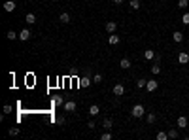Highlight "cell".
Segmentation results:
<instances>
[{"label":"cell","instance_id":"1","mask_svg":"<svg viewBox=\"0 0 189 140\" xmlns=\"http://www.w3.org/2000/svg\"><path fill=\"white\" fill-rule=\"evenodd\" d=\"M131 114H132V117H142V116L146 114V108L142 106V104H136V106H132Z\"/></svg>","mask_w":189,"mask_h":140},{"label":"cell","instance_id":"2","mask_svg":"<svg viewBox=\"0 0 189 140\" xmlns=\"http://www.w3.org/2000/svg\"><path fill=\"white\" fill-rule=\"evenodd\" d=\"M178 63H180V65H187L189 63V53H185V51L178 53Z\"/></svg>","mask_w":189,"mask_h":140},{"label":"cell","instance_id":"3","mask_svg":"<svg viewBox=\"0 0 189 140\" xmlns=\"http://www.w3.org/2000/svg\"><path fill=\"white\" fill-rule=\"evenodd\" d=\"M157 87H159V84H157L155 80H147V84H146V89L150 91V93H153V91H157Z\"/></svg>","mask_w":189,"mask_h":140},{"label":"cell","instance_id":"4","mask_svg":"<svg viewBox=\"0 0 189 140\" xmlns=\"http://www.w3.org/2000/svg\"><path fill=\"white\" fill-rule=\"evenodd\" d=\"M63 108H64V112H74L76 110V102L74 100H66L63 104Z\"/></svg>","mask_w":189,"mask_h":140},{"label":"cell","instance_id":"5","mask_svg":"<svg viewBox=\"0 0 189 140\" xmlns=\"http://www.w3.org/2000/svg\"><path fill=\"white\" fill-rule=\"evenodd\" d=\"M115 30H117V23H115V21H108V23H106V32L114 34Z\"/></svg>","mask_w":189,"mask_h":140},{"label":"cell","instance_id":"6","mask_svg":"<svg viewBox=\"0 0 189 140\" xmlns=\"http://www.w3.org/2000/svg\"><path fill=\"white\" fill-rule=\"evenodd\" d=\"M30 36H32V34H30V30H28V29H23L21 32H19V40H23V42H27V40L30 38Z\"/></svg>","mask_w":189,"mask_h":140},{"label":"cell","instance_id":"7","mask_svg":"<svg viewBox=\"0 0 189 140\" xmlns=\"http://www.w3.org/2000/svg\"><path fill=\"white\" fill-rule=\"evenodd\" d=\"M123 93H125V87L121 85V84H115V85H114V95H115V97H121Z\"/></svg>","mask_w":189,"mask_h":140},{"label":"cell","instance_id":"8","mask_svg":"<svg viewBox=\"0 0 189 140\" xmlns=\"http://www.w3.org/2000/svg\"><path fill=\"white\" fill-rule=\"evenodd\" d=\"M91 84H93V80H89L87 76H85V78H81V80H80V87H81V89H85V87H89Z\"/></svg>","mask_w":189,"mask_h":140},{"label":"cell","instance_id":"9","mask_svg":"<svg viewBox=\"0 0 189 140\" xmlns=\"http://www.w3.org/2000/svg\"><path fill=\"white\" fill-rule=\"evenodd\" d=\"M4 10H6V12H13V10H15V2H13V0H6V2H4Z\"/></svg>","mask_w":189,"mask_h":140},{"label":"cell","instance_id":"10","mask_svg":"<svg viewBox=\"0 0 189 140\" xmlns=\"http://www.w3.org/2000/svg\"><path fill=\"white\" fill-rule=\"evenodd\" d=\"M185 127H187V117L180 116V117H178V129H185Z\"/></svg>","mask_w":189,"mask_h":140},{"label":"cell","instance_id":"11","mask_svg":"<svg viewBox=\"0 0 189 140\" xmlns=\"http://www.w3.org/2000/svg\"><path fill=\"white\" fill-rule=\"evenodd\" d=\"M155 55H157V53H155L153 49H146V51H144V59H146V61H151V59H155Z\"/></svg>","mask_w":189,"mask_h":140},{"label":"cell","instance_id":"12","mask_svg":"<svg viewBox=\"0 0 189 140\" xmlns=\"http://www.w3.org/2000/svg\"><path fill=\"white\" fill-rule=\"evenodd\" d=\"M25 21H27V25H34V23H36V15H34V13H27Z\"/></svg>","mask_w":189,"mask_h":140},{"label":"cell","instance_id":"13","mask_svg":"<svg viewBox=\"0 0 189 140\" xmlns=\"http://www.w3.org/2000/svg\"><path fill=\"white\" fill-rule=\"evenodd\" d=\"M172 40H174V42H176V44H180V42H182V40H183V34L180 32V30H176V32H174V34H172Z\"/></svg>","mask_w":189,"mask_h":140},{"label":"cell","instance_id":"14","mask_svg":"<svg viewBox=\"0 0 189 140\" xmlns=\"http://www.w3.org/2000/svg\"><path fill=\"white\" fill-rule=\"evenodd\" d=\"M119 66H121V68H123V70L131 68V61H129V59H127V57H125V59H121V61H119Z\"/></svg>","mask_w":189,"mask_h":140},{"label":"cell","instance_id":"15","mask_svg":"<svg viewBox=\"0 0 189 140\" xmlns=\"http://www.w3.org/2000/svg\"><path fill=\"white\" fill-rule=\"evenodd\" d=\"M108 42H110L112 45H117V44H119V36H117L115 32H114V34H110V38H108Z\"/></svg>","mask_w":189,"mask_h":140},{"label":"cell","instance_id":"16","mask_svg":"<svg viewBox=\"0 0 189 140\" xmlns=\"http://www.w3.org/2000/svg\"><path fill=\"white\" fill-rule=\"evenodd\" d=\"M89 114H91V116H99V114H100V108L96 106V104H91V106H89Z\"/></svg>","mask_w":189,"mask_h":140},{"label":"cell","instance_id":"17","mask_svg":"<svg viewBox=\"0 0 189 140\" xmlns=\"http://www.w3.org/2000/svg\"><path fill=\"white\" fill-rule=\"evenodd\" d=\"M59 21H61V23H64V25H66V23H70V13H66V12H64V13H61Z\"/></svg>","mask_w":189,"mask_h":140},{"label":"cell","instance_id":"18","mask_svg":"<svg viewBox=\"0 0 189 140\" xmlns=\"http://www.w3.org/2000/svg\"><path fill=\"white\" fill-rule=\"evenodd\" d=\"M6 38H8V40H12V42H13V40H17V38H19V34L15 32V30H8Z\"/></svg>","mask_w":189,"mask_h":140},{"label":"cell","instance_id":"19","mask_svg":"<svg viewBox=\"0 0 189 140\" xmlns=\"http://www.w3.org/2000/svg\"><path fill=\"white\" fill-rule=\"evenodd\" d=\"M64 102H66V100H64L63 97H55V98H53V104H55V106H63Z\"/></svg>","mask_w":189,"mask_h":140},{"label":"cell","instance_id":"20","mask_svg":"<svg viewBox=\"0 0 189 140\" xmlns=\"http://www.w3.org/2000/svg\"><path fill=\"white\" fill-rule=\"evenodd\" d=\"M102 127H104L106 131H110V129L114 127V123H112V119H104V123H102Z\"/></svg>","mask_w":189,"mask_h":140},{"label":"cell","instance_id":"21","mask_svg":"<svg viewBox=\"0 0 189 140\" xmlns=\"http://www.w3.org/2000/svg\"><path fill=\"white\" fill-rule=\"evenodd\" d=\"M131 10H140V0H131Z\"/></svg>","mask_w":189,"mask_h":140},{"label":"cell","instance_id":"22","mask_svg":"<svg viewBox=\"0 0 189 140\" xmlns=\"http://www.w3.org/2000/svg\"><path fill=\"white\" fill-rule=\"evenodd\" d=\"M147 84V80H144V78H140V80H136V87H140V89H144Z\"/></svg>","mask_w":189,"mask_h":140},{"label":"cell","instance_id":"23","mask_svg":"<svg viewBox=\"0 0 189 140\" xmlns=\"http://www.w3.org/2000/svg\"><path fill=\"white\" fill-rule=\"evenodd\" d=\"M166 138H168V133H165V131L157 133V140H166Z\"/></svg>","mask_w":189,"mask_h":140},{"label":"cell","instance_id":"24","mask_svg":"<svg viewBox=\"0 0 189 140\" xmlns=\"http://www.w3.org/2000/svg\"><path fill=\"white\" fill-rule=\"evenodd\" d=\"M187 4H189L187 0H178V8H180V10H185V8H187Z\"/></svg>","mask_w":189,"mask_h":140},{"label":"cell","instance_id":"25","mask_svg":"<svg viewBox=\"0 0 189 140\" xmlns=\"http://www.w3.org/2000/svg\"><path fill=\"white\" fill-rule=\"evenodd\" d=\"M155 119H157L155 114H147V123H150V125H151V123H155Z\"/></svg>","mask_w":189,"mask_h":140},{"label":"cell","instance_id":"26","mask_svg":"<svg viewBox=\"0 0 189 140\" xmlns=\"http://www.w3.org/2000/svg\"><path fill=\"white\" fill-rule=\"evenodd\" d=\"M19 133H21V131H19V127H12V129H9V134H12V136H17Z\"/></svg>","mask_w":189,"mask_h":140},{"label":"cell","instance_id":"27","mask_svg":"<svg viewBox=\"0 0 189 140\" xmlns=\"http://www.w3.org/2000/svg\"><path fill=\"white\" fill-rule=\"evenodd\" d=\"M168 138H178V131H176V129H170V131H168Z\"/></svg>","mask_w":189,"mask_h":140},{"label":"cell","instance_id":"28","mask_svg":"<svg viewBox=\"0 0 189 140\" xmlns=\"http://www.w3.org/2000/svg\"><path fill=\"white\" fill-rule=\"evenodd\" d=\"M93 84H102V76L100 74H95L93 76Z\"/></svg>","mask_w":189,"mask_h":140},{"label":"cell","instance_id":"29","mask_svg":"<svg viewBox=\"0 0 189 140\" xmlns=\"http://www.w3.org/2000/svg\"><path fill=\"white\" fill-rule=\"evenodd\" d=\"M182 23L183 25H189V13H183L182 15Z\"/></svg>","mask_w":189,"mask_h":140},{"label":"cell","instance_id":"30","mask_svg":"<svg viewBox=\"0 0 189 140\" xmlns=\"http://www.w3.org/2000/svg\"><path fill=\"white\" fill-rule=\"evenodd\" d=\"M100 140H112V134H110V133H104V134L100 136Z\"/></svg>","mask_w":189,"mask_h":140},{"label":"cell","instance_id":"31","mask_svg":"<svg viewBox=\"0 0 189 140\" xmlns=\"http://www.w3.org/2000/svg\"><path fill=\"white\" fill-rule=\"evenodd\" d=\"M4 114H12V106H9V104L4 106Z\"/></svg>","mask_w":189,"mask_h":140},{"label":"cell","instance_id":"32","mask_svg":"<svg viewBox=\"0 0 189 140\" xmlns=\"http://www.w3.org/2000/svg\"><path fill=\"white\" fill-rule=\"evenodd\" d=\"M57 123H59V125H63V123H64V116H59L57 117Z\"/></svg>","mask_w":189,"mask_h":140},{"label":"cell","instance_id":"33","mask_svg":"<svg viewBox=\"0 0 189 140\" xmlns=\"http://www.w3.org/2000/svg\"><path fill=\"white\" fill-rule=\"evenodd\" d=\"M87 127H89V129H95L96 125H95V121H89V123H87Z\"/></svg>","mask_w":189,"mask_h":140},{"label":"cell","instance_id":"34","mask_svg":"<svg viewBox=\"0 0 189 140\" xmlns=\"http://www.w3.org/2000/svg\"><path fill=\"white\" fill-rule=\"evenodd\" d=\"M114 2H115V4H121V2H123V0H114Z\"/></svg>","mask_w":189,"mask_h":140},{"label":"cell","instance_id":"35","mask_svg":"<svg viewBox=\"0 0 189 140\" xmlns=\"http://www.w3.org/2000/svg\"><path fill=\"white\" fill-rule=\"evenodd\" d=\"M161 2H166V0H161Z\"/></svg>","mask_w":189,"mask_h":140}]
</instances>
